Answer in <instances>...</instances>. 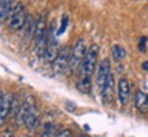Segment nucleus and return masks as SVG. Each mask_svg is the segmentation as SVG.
Wrapping results in <instances>:
<instances>
[{
  "label": "nucleus",
  "mask_w": 148,
  "mask_h": 137,
  "mask_svg": "<svg viewBox=\"0 0 148 137\" xmlns=\"http://www.w3.org/2000/svg\"><path fill=\"white\" fill-rule=\"evenodd\" d=\"M141 67H143L144 70H145V71H148V60H145V62H144V63L141 64Z\"/></svg>",
  "instance_id": "nucleus-24"
},
{
  "label": "nucleus",
  "mask_w": 148,
  "mask_h": 137,
  "mask_svg": "<svg viewBox=\"0 0 148 137\" xmlns=\"http://www.w3.org/2000/svg\"><path fill=\"white\" fill-rule=\"evenodd\" d=\"M27 103V114H26V118H25V126L26 129H34V127L38 125L40 122V110H38V105H37V101H36V97L33 95H29L25 99Z\"/></svg>",
  "instance_id": "nucleus-4"
},
{
  "label": "nucleus",
  "mask_w": 148,
  "mask_h": 137,
  "mask_svg": "<svg viewBox=\"0 0 148 137\" xmlns=\"http://www.w3.org/2000/svg\"><path fill=\"white\" fill-rule=\"evenodd\" d=\"M47 33V12H42L41 15L38 16V19L36 21V29H34V36L33 40L36 41L38 40L42 34Z\"/></svg>",
  "instance_id": "nucleus-11"
},
{
  "label": "nucleus",
  "mask_w": 148,
  "mask_h": 137,
  "mask_svg": "<svg viewBox=\"0 0 148 137\" xmlns=\"http://www.w3.org/2000/svg\"><path fill=\"white\" fill-rule=\"evenodd\" d=\"M85 53H86L85 40L84 38H78V40L75 41V44H74L71 52H70L69 64H67V68H69L70 74L77 73L79 68H81V64H82L84 58H85Z\"/></svg>",
  "instance_id": "nucleus-2"
},
{
  "label": "nucleus",
  "mask_w": 148,
  "mask_h": 137,
  "mask_svg": "<svg viewBox=\"0 0 148 137\" xmlns=\"http://www.w3.org/2000/svg\"><path fill=\"white\" fill-rule=\"evenodd\" d=\"M15 136V130L12 127H7L4 129V132L1 133V137H14Z\"/></svg>",
  "instance_id": "nucleus-22"
},
{
  "label": "nucleus",
  "mask_w": 148,
  "mask_h": 137,
  "mask_svg": "<svg viewBox=\"0 0 148 137\" xmlns=\"http://www.w3.org/2000/svg\"><path fill=\"white\" fill-rule=\"evenodd\" d=\"M12 97H14V93H11V92H7V93L3 95V99H1V103H0V127L4 126L7 118L11 114Z\"/></svg>",
  "instance_id": "nucleus-7"
},
{
  "label": "nucleus",
  "mask_w": 148,
  "mask_h": 137,
  "mask_svg": "<svg viewBox=\"0 0 148 137\" xmlns=\"http://www.w3.org/2000/svg\"><path fill=\"white\" fill-rule=\"evenodd\" d=\"M77 89L81 93H89L92 89V84H90V78H79L77 82Z\"/></svg>",
  "instance_id": "nucleus-18"
},
{
  "label": "nucleus",
  "mask_w": 148,
  "mask_h": 137,
  "mask_svg": "<svg viewBox=\"0 0 148 137\" xmlns=\"http://www.w3.org/2000/svg\"><path fill=\"white\" fill-rule=\"evenodd\" d=\"M26 114H27V103H26V100H23L21 107H19V110L16 111V114L14 115V123H15V126H22L25 123Z\"/></svg>",
  "instance_id": "nucleus-14"
},
{
  "label": "nucleus",
  "mask_w": 148,
  "mask_h": 137,
  "mask_svg": "<svg viewBox=\"0 0 148 137\" xmlns=\"http://www.w3.org/2000/svg\"><path fill=\"white\" fill-rule=\"evenodd\" d=\"M114 88H115V79H114V75L110 74L107 81L104 82V85L101 86V100H103V104H110L112 99H114Z\"/></svg>",
  "instance_id": "nucleus-10"
},
{
  "label": "nucleus",
  "mask_w": 148,
  "mask_h": 137,
  "mask_svg": "<svg viewBox=\"0 0 148 137\" xmlns=\"http://www.w3.org/2000/svg\"><path fill=\"white\" fill-rule=\"evenodd\" d=\"M111 53H112V58L115 59L116 62H121L126 58V49L119 45V44H114L112 45V49H111Z\"/></svg>",
  "instance_id": "nucleus-17"
},
{
  "label": "nucleus",
  "mask_w": 148,
  "mask_h": 137,
  "mask_svg": "<svg viewBox=\"0 0 148 137\" xmlns=\"http://www.w3.org/2000/svg\"><path fill=\"white\" fill-rule=\"evenodd\" d=\"M23 30H25V37L26 38H33V36H34V29H36V21L33 19L32 15H27L26 18V22H25V25H23V27H22Z\"/></svg>",
  "instance_id": "nucleus-16"
},
{
  "label": "nucleus",
  "mask_w": 148,
  "mask_h": 137,
  "mask_svg": "<svg viewBox=\"0 0 148 137\" xmlns=\"http://www.w3.org/2000/svg\"><path fill=\"white\" fill-rule=\"evenodd\" d=\"M118 100L121 105H126L130 100V82L125 77L118 79Z\"/></svg>",
  "instance_id": "nucleus-9"
},
{
  "label": "nucleus",
  "mask_w": 148,
  "mask_h": 137,
  "mask_svg": "<svg viewBox=\"0 0 148 137\" xmlns=\"http://www.w3.org/2000/svg\"><path fill=\"white\" fill-rule=\"evenodd\" d=\"M59 132V127L56 125H49L44 129V132L41 133L40 137H55V134Z\"/></svg>",
  "instance_id": "nucleus-19"
},
{
  "label": "nucleus",
  "mask_w": 148,
  "mask_h": 137,
  "mask_svg": "<svg viewBox=\"0 0 148 137\" xmlns=\"http://www.w3.org/2000/svg\"><path fill=\"white\" fill-rule=\"evenodd\" d=\"M67 23H69V15H67V14H64L63 18H62V22H60V27H59V30L56 32V37L60 36L62 33H64L66 27H67Z\"/></svg>",
  "instance_id": "nucleus-20"
},
{
  "label": "nucleus",
  "mask_w": 148,
  "mask_h": 137,
  "mask_svg": "<svg viewBox=\"0 0 148 137\" xmlns=\"http://www.w3.org/2000/svg\"><path fill=\"white\" fill-rule=\"evenodd\" d=\"M111 74V63L108 59H103L100 63L97 64V73H96V84L101 89V86L107 81L108 75Z\"/></svg>",
  "instance_id": "nucleus-8"
},
{
  "label": "nucleus",
  "mask_w": 148,
  "mask_h": 137,
  "mask_svg": "<svg viewBox=\"0 0 148 137\" xmlns=\"http://www.w3.org/2000/svg\"><path fill=\"white\" fill-rule=\"evenodd\" d=\"M47 45H48V30L45 34H42L38 40H36V53L38 58H42L44 56V52L47 49Z\"/></svg>",
  "instance_id": "nucleus-15"
},
{
  "label": "nucleus",
  "mask_w": 148,
  "mask_h": 137,
  "mask_svg": "<svg viewBox=\"0 0 148 137\" xmlns=\"http://www.w3.org/2000/svg\"><path fill=\"white\" fill-rule=\"evenodd\" d=\"M97 56H99V47L97 45H90L86 49L84 62L79 68V77L81 78H90L92 74L95 73V68L97 67Z\"/></svg>",
  "instance_id": "nucleus-1"
},
{
  "label": "nucleus",
  "mask_w": 148,
  "mask_h": 137,
  "mask_svg": "<svg viewBox=\"0 0 148 137\" xmlns=\"http://www.w3.org/2000/svg\"><path fill=\"white\" fill-rule=\"evenodd\" d=\"M15 5V0H1L0 1V23H4L10 18L11 10Z\"/></svg>",
  "instance_id": "nucleus-12"
},
{
  "label": "nucleus",
  "mask_w": 148,
  "mask_h": 137,
  "mask_svg": "<svg viewBox=\"0 0 148 137\" xmlns=\"http://www.w3.org/2000/svg\"><path fill=\"white\" fill-rule=\"evenodd\" d=\"M27 14L26 12V8L25 5L22 3H15V5L12 7L11 10V14H10V18H8V29L15 32V30H21L25 22H26V18H27Z\"/></svg>",
  "instance_id": "nucleus-3"
},
{
  "label": "nucleus",
  "mask_w": 148,
  "mask_h": 137,
  "mask_svg": "<svg viewBox=\"0 0 148 137\" xmlns=\"http://www.w3.org/2000/svg\"><path fill=\"white\" fill-rule=\"evenodd\" d=\"M79 137H88V136H79Z\"/></svg>",
  "instance_id": "nucleus-26"
},
{
  "label": "nucleus",
  "mask_w": 148,
  "mask_h": 137,
  "mask_svg": "<svg viewBox=\"0 0 148 137\" xmlns=\"http://www.w3.org/2000/svg\"><path fill=\"white\" fill-rule=\"evenodd\" d=\"M3 95H4V93H3V90L0 89V103H1V99H3Z\"/></svg>",
  "instance_id": "nucleus-25"
},
{
  "label": "nucleus",
  "mask_w": 148,
  "mask_h": 137,
  "mask_svg": "<svg viewBox=\"0 0 148 137\" xmlns=\"http://www.w3.org/2000/svg\"><path fill=\"white\" fill-rule=\"evenodd\" d=\"M70 49L69 45H63L62 48H59L58 56L55 58L52 63V68L55 73H62L67 68V64H69V59H70Z\"/></svg>",
  "instance_id": "nucleus-6"
},
{
  "label": "nucleus",
  "mask_w": 148,
  "mask_h": 137,
  "mask_svg": "<svg viewBox=\"0 0 148 137\" xmlns=\"http://www.w3.org/2000/svg\"><path fill=\"white\" fill-rule=\"evenodd\" d=\"M58 52H59V44L56 41V33H55V25L52 23L51 26V30L48 32V45H47V49L44 52V60L47 63H53L55 58L58 56Z\"/></svg>",
  "instance_id": "nucleus-5"
},
{
  "label": "nucleus",
  "mask_w": 148,
  "mask_h": 137,
  "mask_svg": "<svg viewBox=\"0 0 148 137\" xmlns=\"http://www.w3.org/2000/svg\"><path fill=\"white\" fill-rule=\"evenodd\" d=\"M0 1H1V0H0Z\"/></svg>",
  "instance_id": "nucleus-27"
},
{
  "label": "nucleus",
  "mask_w": 148,
  "mask_h": 137,
  "mask_svg": "<svg viewBox=\"0 0 148 137\" xmlns=\"http://www.w3.org/2000/svg\"><path fill=\"white\" fill-rule=\"evenodd\" d=\"M134 105L140 112H148V95L143 90H137L134 95Z\"/></svg>",
  "instance_id": "nucleus-13"
},
{
  "label": "nucleus",
  "mask_w": 148,
  "mask_h": 137,
  "mask_svg": "<svg viewBox=\"0 0 148 137\" xmlns=\"http://www.w3.org/2000/svg\"><path fill=\"white\" fill-rule=\"evenodd\" d=\"M145 41H147V38H145V37H141V38H140V41H138V48H140V51H141V52H145Z\"/></svg>",
  "instance_id": "nucleus-23"
},
{
  "label": "nucleus",
  "mask_w": 148,
  "mask_h": 137,
  "mask_svg": "<svg viewBox=\"0 0 148 137\" xmlns=\"http://www.w3.org/2000/svg\"><path fill=\"white\" fill-rule=\"evenodd\" d=\"M55 137H73L71 129H59V132L55 134Z\"/></svg>",
  "instance_id": "nucleus-21"
}]
</instances>
